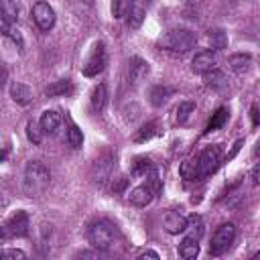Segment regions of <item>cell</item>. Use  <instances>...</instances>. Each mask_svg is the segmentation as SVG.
<instances>
[{
  "label": "cell",
  "mask_w": 260,
  "mask_h": 260,
  "mask_svg": "<svg viewBox=\"0 0 260 260\" xmlns=\"http://www.w3.org/2000/svg\"><path fill=\"white\" fill-rule=\"evenodd\" d=\"M106 63H108L106 47H104V43H95V45H93V49H91V53H89V57L85 59L83 75H85V77H95L98 73H102V71H104Z\"/></svg>",
  "instance_id": "ba28073f"
},
{
  "label": "cell",
  "mask_w": 260,
  "mask_h": 260,
  "mask_svg": "<svg viewBox=\"0 0 260 260\" xmlns=\"http://www.w3.org/2000/svg\"><path fill=\"white\" fill-rule=\"evenodd\" d=\"M171 93H173L171 87H167V85H154V87L150 89V104L158 108V106H162V104L171 98Z\"/></svg>",
  "instance_id": "d4e9b609"
},
{
  "label": "cell",
  "mask_w": 260,
  "mask_h": 260,
  "mask_svg": "<svg viewBox=\"0 0 260 260\" xmlns=\"http://www.w3.org/2000/svg\"><path fill=\"white\" fill-rule=\"evenodd\" d=\"M30 232V219L26 211H14L4 223H2V240L8 238H24Z\"/></svg>",
  "instance_id": "8992f818"
},
{
  "label": "cell",
  "mask_w": 260,
  "mask_h": 260,
  "mask_svg": "<svg viewBox=\"0 0 260 260\" xmlns=\"http://www.w3.org/2000/svg\"><path fill=\"white\" fill-rule=\"evenodd\" d=\"M152 171H154V167H152L150 158H146V156H138L136 162H134V167H132V173L134 175H140V177H146Z\"/></svg>",
  "instance_id": "f546056e"
},
{
  "label": "cell",
  "mask_w": 260,
  "mask_h": 260,
  "mask_svg": "<svg viewBox=\"0 0 260 260\" xmlns=\"http://www.w3.org/2000/svg\"><path fill=\"white\" fill-rule=\"evenodd\" d=\"M154 132H156V124L148 122V124L140 126V130L134 134V142H146V140H150L154 136Z\"/></svg>",
  "instance_id": "d6a6232c"
},
{
  "label": "cell",
  "mask_w": 260,
  "mask_h": 260,
  "mask_svg": "<svg viewBox=\"0 0 260 260\" xmlns=\"http://www.w3.org/2000/svg\"><path fill=\"white\" fill-rule=\"evenodd\" d=\"M51 185V171L41 160H28L22 171L20 189L26 197H41Z\"/></svg>",
  "instance_id": "6da1fadb"
},
{
  "label": "cell",
  "mask_w": 260,
  "mask_h": 260,
  "mask_svg": "<svg viewBox=\"0 0 260 260\" xmlns=\"http://www.w3.org/2000/svg\"><path fill=\"white\" fill-rule=\"evenodd\" d=\"M83 2H87V4H89V2H91V0H83Z\"/></svg>",
  "instance_id": "60d3db41"
},
{
  "label": "cell",
  "mask_w": 260,
  "mask_h": 260,
  "mask_svg": "<svg viewBox=\"0 0 260 260\" xmlns=\"http://www.w3.org/2000/svg\"><path fill=\"white\" fill-rule=\"evenodd\" d=\"M65 122H67V132H65L67 144H69L71 148H79L81 142H83V132H81V128H79L69 116H65Z\"/></svg>",
  "instance_id": "d6986e66"
},
{
  "label": "cell",
  "mask_w": 260,
  "mask_h": 260,
  "mask_svg": "<svg viewBox=\"0 0 260 260\" xmlns=\"http://www.w3.org/2000/svg\"><path fill=\"white\" fill-rule=\"evenodd\" d=\"M203 81H205V85L207 87H211V89H225L228 87V77H225V73L223 71H219V69H209L207 73H203Z\"/></svg>",
  "instance_id": "ac0fdd59"
},
{
  "label": "cell",
  "mask_w": 260,
  "mask_h": 260,
  "mask_svg": "<svg viewBox=\"0 0 260 260\" xmlns=\"http://www.w3.org/2000/svg\"><path fill=\"white\" fill-rule=\"evenodd\" d=\"M217 65V53L213 51V49H205V51H199L195 57H193V61H191V69L195 71V73H207L209 69H213Z\"/></svg>",
  "instance_id": "7c38bea8"
},
{
  "label": "cell",
  "mask_w": 260,
  "mask_h": 260,
  "mask_svg": "<svg viewBox=\"0 0 260 260\" xmlns=\"http://www.w3.org/2000/svg\"><path fill=\"white\" fill-rule=\"evenodd\" d=\"M51 238H53V225L51 223H47V221H43L41 225H39V250H41V254H49V250H51Z\"/></svg>",
  "instance_id": "44dd1931"
},
{
  "label": "cell",
  "mask_w": 260,
  "mask_h": 260,
  "mask_svg": "<svg viewBox=\"0 0 260 260\" xmlns=\"http://www.w3.org/2000/svg\"><path fill=\"white\" fill-rule=\"evenodd\" d=\"M156 45L165 51H171V53H189L191 49H195L197 45V35L189 28H171L169 32H165Z\"/></svg>",
  "instance_id": "3957f363"
},
{
  "label": "cell",
  "mask_w": 260,
  "mask_h": 260,
  "mask_svg": "<svg viewBox=\"0 0 260 260\" xmlns=\"http://www.w3.org/2000/svg\"><path fill=\"white\" fill-rule=\"evenodd\" d=\"M89 104H91V110L98 112V114L106 110V104H108V87H106V83H98V85L91 89Z\"/></svg>",
  "instance_id": "e0dca14e"
},
{
  "label": "cell",
  "mask_w": 260,
  "mask_h": 260,
  "mask_svg": "<svg viewBox=\"0 0 260 260\" xmlns=\"http://www.w3.org/2000/svg\"><path fill=\"white\" fill-rule=\"evenodd\" d=\"M207 39H209V45L213 47V51H219V49H225L228 47V32L221 30V28H213L207 32Z\"/></svg>",
  "instance_id": "4316f807"
},
{
  "label": "cell",
  "mask_w": 260,
  "mask_h": 260,
  "mask_svg": "<svg viewBox=\"0 0 260 260\" xmlns=\"http://www.w3.org/2000/svg\"><path fill=\"white\" fill-rule=\"evenodd\" d=\"M146 8H148L146 0H130V4H128V18H126L130 28H140V24L144 22V16H146Z\"/></svg>",
  "instance_id": "4fadbf2b"
},
{
  "label": "cell",
  "mask_w": 260,
  "mask_h": 260,
  "mask_svg": "<svg viewBox=\"0 0 260 260\" xmlns=\"http://www.w3.org/2000/svg\"><path fill=\"white\" fill-rule=\"evenodd\" d=\"M150 73V65L148 61H144L142 57H132L128 63V83L130 85H140Z\"/></svg>",
  "instance_id": "8fae6325"
},
{
  "label": "cell",
  "mask_w": 260,
  "mask_h": 260,
  "mask_svg": "<svg viewBox=\"0 0 260 260\" xmlns=\"http://www.w3.org/2000/svg\"><path fill=\"white\" fill-rule=\"evenodd\" d=\"M225 120H228V110H225V108H219V110H217V112L213 114V118L209 120V124H207V128H205V132H213V130H217V128H221Z\"/></svg>",
  "instance_id": "4dcf8cb0"
},
{
  "label": "cell",
  "mask_w": 260,
  "mask_h": 260,
  "mask_svg": "<svg viewBox=\"0 0 260 260\" xmlns=\"http://www.w3.org/2000/svg\"><path fill=\"white\" fill-rule=\"evenodd\" d=\"M71 89H73V85H71L69 79H57V81H53V83L45 89V93H47L49 98H53V95H65V93H71Z\"/></svg>",
  "instance_id": "cb8c5ba5"
},
{
  "label": "cell",
  "mask_w": 260,
  "mask_h": 260,
  "mask_svg": "<svg viewBox=\"0 0 260 260\" xmlns=\"http://www.w3.org/2000/svg\"><path fill=\"white\" fill-rule=\"evenodd\" d=\"M87 242L91 248L110 252L118 244V230L108 219H93L87 225Z\"/></svg>",
  "instance_id": "7a4b0ae2"
},
{
  "label": "cell",
  "mask_w": 260,
  "mask_h": 260,
  "mask_svg": "<svg viewBox=\"0 0 260 260\" xmlns=\"http://www.w3.org/2000/svg\"><path fill=\"white\" fill-rule=\"evenodd\" d=\"M10 98H12V102L18 104V106H26V104L32 102V91H30L28 85H24V83H20V81H14V83L10 85Z\"/></svg>",
  "instance_id": "2e32d148"
},
{
  "label": "cell",
  "mask_w": 260,
  "mask_h": 260,
  "mask_svg": "<svg viewBox=\"0 0 260 260\" xmlns=\"http://www.w3.org/2000/svg\"><path fill=\"white\" fill-rule=\"evenodd\" d=\"M254 156L260 158V138H258V142H256V146H254Z\"/></svg>",
  "instance_id": "ab89813d"
},
{
  "label": "cell",
  "mask_w": 260,
  "mask_h": 260,
  "mask_svg": "<svg viewBox=\"0 0 260 260\" xmlns=\"http://www.w3.org/2000/svg\"><path fill=\"white\" fill-rule=\"evenodd\" d=\"M61 120L63 118H61V114L57 110H45L41 114V118H39V124H41V128H43L45 134H55L57 128L61 126Z\"/></svg>",
  "instance_id": "5bb4252c"
},
{
  "label": "cell",
  "mask_w": 260,
  "mask_h": 260,
  "mask_svg": "<svg viewBox=\"0 0 260 260\" xmlns=\"http://www.w3.org/2000/svg\"><path fill=\"white\" fill-rule=\"evenodd\" d=\"M32 20L35 24L41 28V30H51L55 26V20H57V14L53 10V6L45 0H39L35 6H32Z\"/></svg>",
  "instance_id": "9c48e42d"
},
{
  "label": "cell",
  "mask_w": 260,
  "mask_h": 260,
  "mask_svg": "<svg viewBox=\"0 0 260 260\" xmlns=\"http://www.w3.org/2000/svg\"><path fill=\"white\" fill-rule=\"evenodd\" d=\"M20 16V6L16 0H2V22L4 24H16Z\"/></svg>",
  "instance_id": "ffe728a7"
},
{
  "label": "cell",
  "mask_w": 260,
  "mask_h": 260,
  "mask_svg": "<svg viewBox=\"0 0 260 260\" xmlns=\"http://www.w3.org/2000/svg\"><path fill=\"white\" fill-rule=\"evenodd\" d=\"M250 55H244V53H236V55H232L230 57V67L236 71V73H242V71H246L248 67H250Z\"/></svg>",
  "instance_id": "83f0119b"
},
{
  "label": "cell",
  "mask_w": 260,
  "mask_h": 260,
  "mask_svg": "<svg viewBox=\"0 0 260 260\" xmlns=\"http://www.w3.org/2000/svg\"><path fill=\"white\" fill-rule=\"evenodd\" d=\"M197 254H199V240L185 236V238L181 240V244H179V256L185 258V260H191V258H195Z\"/></svg>",
  "instance_id": "7402d4cb"
},
{
  "label": "cell",
  "mask_w": 260,
  "mask_h": 260,
  "mask_svg": "<svg viewBox=\"0 0 260 260\" xmlns=\"http://www.w3.org/2000/svg\"><path fill=\"white\" fill-rule=\"evenodd\" d=\"M236 240V223L232 221H223L215 228L213 236H211V244H209V254L211 256H221L223 252L230 250V246Z\"/></svg>",
  "instance_id": "5b68a950"
},
{
  "label": "cell",
  "mask_w": 260,
  "mask_h": 260,
  "mask_svg": "<svg viewBox=\"0 0 260 260\" xmlns=\"http://www.w3.org/2000/svg\"><path fill=\"white\" fill-rule=\"evenodd\" d=\"M154 191H156V187H154L150 181L140 183V185H136V187L128 193V201H130L134 207H146V205H150V201H152V197H154Z\"/></svg>",
  "instance_id": "30bf717a"
},
{
  "label": "cell",
  "mask_w": 260,
  "mask_h": 260,
  "mask_svg": "<svg viewBox=\"0 0 260 260\" xmlns=\"http://www.w3.org/2000/svg\"><path fill=\"white\" fill-rule=\"evenodd\" d=\"M102 254H104V250L93 248V250H83V252H77V258H102Z\"/></svg>",
  "instance_id": "8d00e7d4"
},
{
  "label": "cell",
  "mask_w": 260,
  "mask_h": 260,
  "mask_svg": "<svg viewBox=\"0 0 260 260\" xmlns=\"http://www.w3.org/2000/svg\"><path fill=\"white\" fill-rule=\"evenodd\" d=\"M193 112H195V104H193V102H181V104L177 106V110H175V114H177L175 118H177L179 124H185Z\"/></svg>",
  "instance_id": "f1b7e54d"
},
{
  "label": "cell",
  "mask_w": 260,
  "mask_h": 260,
  "mask_svg": "<svg viewBox=\"0 0 260 260\" xmlns=\"http://www.w3.org/2000/svg\"><path fill=\"white\" fill-rule=\"evenodd\" d=\"M112 169H114V152H112V150H104V152L93 160L91 171H89V177H91V181H93L98 187H102V185L108 183V179H110V175H112Z\"/></svg>",
  "instance_id": "52a82bcc"
},
{
  "label": "cell",
  "mask_w": 260,
  "mask_h": 260,
  "mask_svg": "<svg viewBox=\"0 0 260 260\" xmlns=\"http://www.w3.org/2000/svg\"><path fill=\"white\" fill-rule=\"evenodd\" d=\"M0 258L2 260H26V254L22 250H16V248H4Z\"/></svg>",
  "instance_id": "e575fe53"
},
{
  "label": "cell",
  "mask_w": 260,
  "mask_h": 260,
  "mask_svg": "<svg viewBox=\"0 0 260 260\" xmlns=\"http://www.w3.org/2000/svg\"><path fill=\"white\" fill-rule=\"evenodd\" d=\"M193 171H195V160L185 158L183 165H181V175H183L185 179H191V177H193Z\"/></svg>",
  "instance_id": "d590c367"
},
{
  "label": "cell",
  "mask_w": 260,
  "mask_h": 260,
  "mask_svg": "<svg viewBox=\"0 0 260 260\" xmlns=\"http://www.w3.org/2000/svg\"><path fill=\"white\" fill-rule=\"evenodd\" d=\"M138 258H154V260H158V254L152 252V250H144V252L138 254Z\"/></svg>",
  "instance_id": "74e56055"
},
{
  "label": "cell",
  "mask_w": 260,
  "mask_h": 260,
  "mask_svg": "<svg viewBox=\"0 0 260 260\" xmlns=\"http://www.w3.org/2000/svg\"><path fill=\"white\" fill-rule=\"evenodd\" d=\"M252 116H254V124H260V116H258V108H252Z\"/></svg>",
  "instance_id": "f35d334b"
},
{
  "label": "cell",
  "mask_w": 260,
  "mask_h": 260,
  "mask_svg": "<svg viewBox=\"0 0 260 260\" xmlns=\"http://www.w3.org/2000/svg\"><path fill=\"white\" fill-rule=\"evenodd\" d=\"M2 35H4L6 39H10V41L16 45L18 51L24 49V39H22L20 30L16 28V24H4V22H2Z\"/></svg>",
  "instance_id": "484cf974"
},
{
  "label": "cell",
  "mask_w": 260,
  "mask_h": 260,
  "mask_svg": "<svg viewBox=\"0 0 260 260\" xmlns=\"http://www.w3.org/2000/svg\"><path fill=\"white\" fill-rule=\"evenodd\" d=\"M130 0H112V16L114 18H122L124 12L128 10Z\"/></svg>",
  "instance_id": "836d02e7"
},
{
  "label": "cell",
  "mask_w": 260,
  "mask_h": 260,
  "mask_svg": "<svg viewBox=\"0 0 260 260\" xmlns=\"http://www.w3.org/2000/svg\"><path fill=\"white\" fill-rule=\"evenodd\" d=\"M203 232H205V225H203V219H201V215H197V213L189 215V217H187V230H185V234H187L189 238L201 240Z\"/></svg>",
  "instance_id": "603a6c76"
},
{
  "label": "cell",
  "mask_w": 260,
  "mask_h": 260,
  "mask_svg": "<svg viewBox=\"0 0 260 260\" xmlns=\"http://www.w3.org/2000/svg\"><path fill=\"white\" fill-rule=\"evenodd\" d=\"M165 230L169 234H183L187 230V217L181 211H169L165 215Z\"/></svg>",
  "instance_id": "9a60e30c"
},
{
  "label": "cell",
  "mask_w": 260,
  "mask_h": 260,
  "mask_svg": "<svg viewBox=\"0 0 260 260\" xmlns=\"http://www.w3.org/2000/svg\"><path fill=\"white\" fill-rule=\"evenodd\" d=\"M43 128H41V124H37V122H28L26 124V138L32 142V144H41V140H43Z\"/></svg>",
  "instance_id": "1f68e13d"
},
{
  "label": "cell",
  "mask_w": 260,
  "mask_h": 260,
  "mask_svg": "<svg viewBox=\"0 0 260 260\" xmlns=\"http://www.w3.org/2000/svg\"><path fill=\"white\" fill-rule=\"evenodd\" d=\"M221 162V148L217 144H211V146H205L199 156L195 158V171H193V177L191 181H201L205 179L207 175H211Z\"/></svg>",
  "instance_id": "277c9868"
}]
</instances>
